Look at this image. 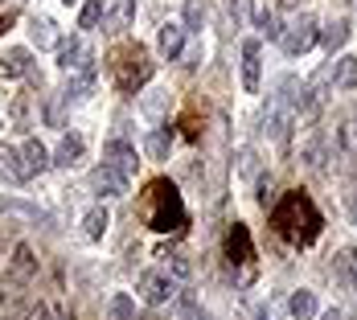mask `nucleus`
I'll use <instances>...</instances> for the list:
<instances>
[{"mask_svg": "<svg viewBox=\"0 0 357 320\" xmlns=\"http://www.w3.org/2000/svg\"><path fill=\"white\" fill-rule=\"evenodd\" d=\"M0 74H4V78L29 74V49H4V54H0Z\"/></svg>", "mask_w": 357, "mask_h": 320, "instance_id": "nucleus-19", "label": "nucleus"}, {"mask_svg": "<svg viewBox=\"0 0 357 320\" xmlns=\"http://www.w3.org/2000/svg\"><path fill=\"white\" fill-rule=\"evenodd\" d=\"M132 17H136V0H115L103 17V25H107V33H123L132 25Z\"/></svg>", "mask_w": 357, "mask_h": 320, "instance_id": "nucleus-15", "label": "nucleus"}, {"mask_svg": "<svg viewBox=\"0 0 357 320\" xmlns=\"http://www.w3.org/2000/svg\"><path fill=\"white\" fill-rule=\"evenodd\" d=\"M354 218H357V210H354Z\"/></svg>", "mask_w": 357, "mask_h": 320, "instance_id": "nucleus-41", "label": "nucleus"}, {"mask_svg": "<svg viewBox=\"0 0 357 320\" xmlns=\"http://www.w3.org/2000/svg\"><path fill=\"white\" fill-rule=\"evenodd\" d=\"M91 86H95V66L86 62L82 70H70V82H66L62 99H66V103H82V99L91 95Z\"/></svg>", "mask_w": 357, "mask_h": 320, "instance_id": "nucleus-13", "label": "nucleus"}, {"mask_svg": "<svg viewBox=\"0 0 357 320\" xmlns=\"http://www.w3.org/2000/svg\"><path fill=\"white\" fill-rule=\"evenodd\" d=\"M103 165H111L115 173H123V177L132 181L140 160H136V148H132L128 140H107L103 144Z\"/></svg>", "mask_w": 357, "mask_h": 320, "instance_id": "nucleus-7", "label": "nucleus"}, {"mask_svg": "<svg viewBox=\"0 0 357 320\" xmlns=\"http://www.w3.org/2000/svg\"><path fill=\"white\" fill-rule=\"evenodd\" d=\"M136 291H140V300L144 304H169L173 296H177V287H173V280L169 275H160V271H144L140 275V284H136Z\"/></svg>", "mask_w": 357, "mask_h": 320, "instance_id": "nucleus-5", "label": "nucleus"}, {"mask_svg": "<svg viewBox=\"0 0 357 320\" xmlns=\"http://www.w3.org/2000/svg\"><path fill=\"white\" fill-rule=\"evenodd\" d=\"M107 17V0H82V13H78V29H99Z\"/></svg>", "mask_w": 357, "mask_h": 320, "instance_id": "nucleus-20", "label": "nucleus"}, {"mask_svg": "<svg viewBox=\"0 0 357 320\" xmlns=\"http://www.w3.org/2000/svg\"><path fill=\"white\" fill-rule=\"evenodd\" d=\"M29 37H33V45L37 49H54L62 37H58V25L50 21V17H33L29 21Z\"/></svg>", "mask_w": 357, "mask_h": 320, "instance_id": "nucleus-17", "label": "nucleus"}, {"mask_svg": "<svg viewBox=\"0 0 357 320\" xmlns=\"http://www.w3.org/2000/svg\"><path fill=\"white\" fill-rule=\"evenodd\" d=\"M271 222H275V230H280L284 238H291V243H308V238L317 234V226H321V213L312 210V201H308L304 193H287Z\"/></svg>", "mask_w": 357, "mask_h": 320, "instance_id": "nucleus-1", "label": "nucleus"}, {"mask_svg": "<svg viewBox=\"0 0 357 320\" xmlns=\"http://www.w3.org/2000/svg\"><path fill=\"white\" fill-rule=\"evenodd\" d=\"M0 177L4 181H21V156L13 148H0Z\"/></svg>", "mask_w": 357, "mask_h": 320, "instance_id": "nucleus-30", "label": "nucleus"}, {"mask_svg": "<svg viewBox=\"0 0 357 320\" xmlns=\"http://www.w3.org/2000/svg\"><path fill=\"white\" fill-rule=\"evenodd\" d=\"M280 45H284L287 58H300V54H308V49L317 45V17H312V13H300V21L284 29Z\"/></svg>", "mask_w": 357, "mask_h": 320, "instance_id": "nucleus-3", "label": "nucleus"}, {"mask_svg": "<svg viewBox=\"0 0 357 320\" xmlns=\"http://www.w3.org/2000/svg\"><path fill=\"white\" fill-rule=\"evenodd\" d=\"M17 156H21V181H25V177H41V173L54 165L41 140H25V148H21Z\"/></svg>", "mask_w": 357, "mask_h": 320, "instance_id": "nucleus-8", "label": "nucleus"}, {"mask_svg": "<svg viewBox=\"0 0 357 320\" xmlns=\"http://www.w3.org/2000/svg\"><path fill=\"white\" fill-rule=\"evenodd\" d=\"M152 193H156V213H152V226H156V230H173L181 218H185V210H181V197L169 189V185H156Z\"/></svg>", "mask_w": 357, "mask_h": 320, "instance_id": "nucleus-4", "label": "nucleus"}, {"mask_svg": "<svg viewBox=\"0 0 357 320\" xmlns=\"http://www.w3.org/2000/svg\"><path fill=\"white\" fill-rule=\"evenodd\" d=\"M202 25H206V4L189 0L185 4V33H202Z\"/></svg>", "mask_w": 357, "mask_h": 320, "instance_id": "nucleus-28", "label": "nucleus"}, {"mask_svg": "<svg viewBox=\"0 0 357 320\" xmlns=\"http://www.w3.org/2000/svg\"><path fill=\"white\" fill-rule=\"evenodd\" d=\"M33 275H37L33 247H29V243H17L13 259H8V267H4V280H0V308L17 304V300H21V291L29 287V280H33Z\"/></svg>", "mask_w": 357, "mask_h": 320, "instance_id": "nucleus-2", "label": "nucleus"}, {"mask_svg": "<svg viewBox=\"0 0 357 320\" xmlns=\"http://www.w3.org/2000/svg\"><path fill=\"white\" fill-rule=\"evenodd\" d=\"M54 54H58V70H82L86 62H91V54H86V45L78 41V37H62L58 45H54Z\"/></svg>", "mask_w": 357, "mask_h": 320, "instance_id": "nucleus-9", "label": "nucleus"}, {"mask_svg": "<svg viewBox=\"0 0 357 320\" xmlns=\"http://www.w3.org/2000/svg\"><path fill=\"white\" fill-rule=\"evenodd\" d=\"M337 280L345 287H357V250L354 247H345L337 254Z\"/></svg>", "mask_w": 357, "mask_h": 320, "instance_id": "nucleus-23", "label": "nucleus"}, {"mask_svg": "<svg viewBox=\"0 0 357 320\" xmlns=\"http://www.w3.org/2000/svg\"><path fill=\"white\" fill-rule=\"evenodd\" d=\"M107 226H111L107 210H103V206H95V210L82 218V238H86V243H99V238L107 234Z\"/></svg>", "mask_w": 357, "mask_h": 320, "instance_id": "nucleus-18", "label": "nucleus"}, {"mask_svg": "<svg viewBox=\"0 0 357 320\" xmlns=\"http://www.w3.org/2000/svg\"><path fill=\"white\" fill-rule=\"evenodd\" d=\"M296 4H300V0H280V8H296Z\"/></svg>", "mask_w": 357, "mask_h": 320, "instance_id": "nucleus-38", "label": "nucleus"}, {"mask_svg": "<svg viewBox=\"0 0 357 320\" xmlns=\"http://www.w3.org/2000/svg\"><path fill=\"white\" fill-rule=\"evenodd\" d=\"M230 254H238V263H247V259H250V238H247V226H234V234H230Z\"/></svg>", "mask_w": 357, "mask_h": 320, "instance_id": "nucleus-31", "label": "nucleus"}, {"mask_svg": "<svg viewBox=\"0 0 357 320\" xmlns=\"http://www.w3.org/2000/svg\"><path fill=\"white\" fill-rule=\"evenodd\" d=\"M287 308H291L296 320H312L317 317V296H312V291H296V296L287 300Z\"/></svg>", "mask_w": 357, "mask_h": 320, "instance_id": "nucleus-24", "label": "nucleus"}, {"mask_svg": "<svg viewBox=\"0 0 357 320\" xmlns=\"http://www.w3.org/2000/svg\"><path fill=\"white\" fill-rule=\"evenodd\" d=\"M165 259H169L173 275H181V280H189V271H193V267H189V259H185V254H165Z\"/></svg>", "mask_w": 357, "mask_h": 320, "instance_id": "nucleus-35", "label": "nucleus"}, {"mask_svg": "<svg viewBox=\"0 0 357 320\" xmlns=\"http://www.w3.org/2000/svg\"><path fill=\"white\" fill-rule=\"evenodd\" d=\"M321 320H345V317H341V312H337V308H328V312H324Z\"/></svg>", "mask_w": 357, "mask_h": 320, "instance_id": "nucleus-37", "label": "nucleus"}, {"mask_svg": "<svg viewBox=\"0 0 357 320\" xmlns=\"http://www.w3.org/2000/svg\"><path fill=\"white\" fill-rule=\"evenodd\" d=\"M58 320H74V312H62V317H58Z\"/></svg>", "mask_w": 357, "mask_h": 320, "instance_id": "nucleus-39", "label": "nucleus"}, {"mask_svg": "<svg viewBox=\"0 0 357 320\" xmlns=\"http://www.w3.org/2000/svg\"><path fill=\"white\" fill-rule=\"evenodd\" d=\"M181 49H185V25H181V21H165V25H160V54H165L169 62H177Z\"/></svg>", "mask_w": 357, "mask_h": 320, "instance_id": "nucleus-14", "label": "nucleus"}, {"mask_svg": "<svg viewBox=\"0 0 357 320\" xmlns=\"http://www.w3.org/2000/svg\"><path fill=\"white\" fill-rule=\"evenodd\" d=\"M82 152H86V144H82V136H62V144H58V152L50 156L58 169H74L78 160H82Z\"/></svg>", "mask_w": 357, "mask_h": 320, "instance_id": "nucleus-16", "label": "nucleus"}, {"mask_svg": "<svg viewBox=\"0 0 357 320\" xmlns=\"http://www.w3.org/2000/svg\"><path fill=\"white\" fill-rule=\"evenodd\" d=\"M181 320H206V312L197 308L193 296H181Z\"/></svg>", "mask_w": 357, "mask_h": 320, "instance_id": "nucleus-33", "label": "nucleus"}, {"mask_svg": "<svg viewBox=\"0 0 357 320\" xmlns=\"http://www.w3.org/2000/svg\"><path fill=\"white\" fill-rule=\"evenodd\" d=\"M259 58H263V45H259L255 37L243 41V86H247L250 95L259 91V70H263V62H259Z\"/></svg>", "mask_w": 357, "mask_h": 320, "instance_id": "nucleus-11", "label": "nucleus"}, {"mask_svg": "<svg viewBox=\"0 0 357 320\" xmlns=\"http://www.w3.org/2000/svg\"><path fill=\"white\" fill-rule=\"evenodd\" d=\"M152 78V62H148V54H144L140 45L123 58V70H119V86L123 91H140L144 82Z\"/></svg>", "mask_w": 357, "mask_h": 320, "instance_id": "nucleus-6", "label": "nucleus"}, {"mask_svg": "<svg viewBox=\"0 0 357 320\" xmlns=\"http://www.w3.org/2000/svg\"><path fill=\"white\" fill-rule=\"evenodd\" d=\"M0 213H8V218H21V222H37V226H50V222H54V218L41 210V206L17 201V197H0Z\"/></svg>", "mask_w": 357, "mask_h": 320, "instance_id": "nucleus-12", "label": "nucleus"}, {"mask_svg": "<svg viewBox=\"0 0 357 320\" xmlns=\"http://www.w3.org/2000/svg\"><path fill=\"white\" fill-rule=\"evenodd\" d=\"M230 8H234V21H247V13H250V0H230Z\"/></svg>", "mask_w": 357, "mask_h": 320, "instance_id": "nucleus-36", "label": "nucleus"}, {"mask_svg": "<svg viewBox=\"0 0 357 320\" xmlns=\"http://www.w3.org/2000/svg\"><path fill=\"white\" fill-rule=\"evenodd\" d=\"M8 320H50V308L37 300V304H29L25 312H17V317H8Z\"/></svg>", "mask_w": 357, "mask_h": 320, "instance_id": "nucleus-34", "label": "nucleus"}, {"mask_svg": "<svg viewBox=\"0 0 357 320\" xmlns=\"http://www.w3.org/2000/svg\"><path fill=\"white\" fill-rule=\"evenodd\" d=\"M144 148H148V156H152V160H165V156H169V148H173V136H169L165 128H156V132L148 136Z\"/></svg>", "mask_w": 357, "mask_h": 320, "instance_id": "nucleus-27", "label": "nucleus"}, {"mask_svg": "<svg viewBox=\"0 0 357 320\" xmlns=\"http://www.w3.org/2000/svg\"><path fill=\"white\" fill-rule=\"evenodd\" d=\"M333 82H337L341 91H354V86H357V58H354V54H345V58L333 66Z\"/></svg>", "mask_w": 357, "mask_h": 320, "instance_id": "nucleus-22", "label": "nucleus"}, {"mask_svg": "<svg viewBox=\"0 0 357 320\" xmlns=\"http://www.w3.org/2000/svg\"><path fill=\"white\" fill-rule=\"evenodd\" d=\"M321 41H324V49H328V54H333V49H341V45L349 41V21H333V25L321 33Z\"/></svg>", "mask_w": 357, "mask_h": 320, "instance_id": "nucleus-26", "label": "nucleus"}, {"mask_svg": "<svg viewBox=\"0 0 357 320\" xmlns=\"http://www.w3.org/2000/svg\"><path fill=\"white\" fill-rule=\"evenodd\" d=\"M337 148H341V156H345L349 165H357V123L354 119H345V123L337 128Z\"/></svg>", "mask_w": 357, "mask_h": 320, "instance_id": "nucleus-21", "label": "nucleus"}, {"mask_svg": "<svg viewBox=\"0 0 357 320\" xmlns=\"http://www.w3.org/2000/svg\"><path fill=\"white\" fill-rule=\"evenodd\" d=\"M62 4H74V0H62Z\"/></svg>", "mask_w": 357, "mask_h": 320, "instance_id": "nucleus-40", "label": "nucleus"}, {"mask_svg": "<svg viewBox=\"0 0 357 320\" xmlns=\"http://www.w3.org/2000/svg\"><path fill=\"white\" fill-rule=\"evenodd\" d=\"M91 189H95L99 197H123V193H128V177L115 173L111 165H99V169L91 173Z\"/></svg>", "mask_w": 357, "mask_h": 320, "instance_id": "nucleus-10", "label": "nucleus"}, {"mask_svg": "<svg viewBox=\"0 0 357 320\" xmlns=\"http://www.w3.org/2000/svg\"><path fill=\"white\" fill-rule=\"evenodd\" d=\"M136 317V304H132V296L128 291H115L107 300V320H132Z\"/></svg>", "mask_w": 357, "mask_h": 320, "instance_id": "nucleus-25", "label": "nucleus"}, {"mask_svg": "<svg viewBox=\"0 0 357 320\" xmlns=\"http://www.w3.org/2000/svg\"><path fill=\"white\" fill-rule=\"evenodd\" d=\"M165 103H169V91H148V95L140 99L148 119H160V115H165Z\"/></svg>", "mask_w": 357, "mask_h": 320, "instance_id": "nucleus-29", "label": "nucleus"}, {"mask_svg": "<svg viewBox=\"0 0 357 320\" xmlns=\"http://www.w3.org/2000/svg\"><path fill=\"white\" fill-rule=\"evenodd\" d=\"M259 29L271 37V41H280V37H284V25H280V17H275V13H259Z\"/></svg>", "mask_w": 357, "mask_h": 320, "instance_id": "nucleus-32", "label": "nucleus"}]
</instances>
